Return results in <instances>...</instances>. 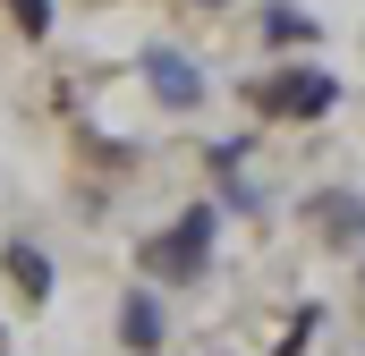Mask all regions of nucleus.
<instances>
[{"label": "nucleus", "mask_w": 365, "mask_h": 356, "mask_svg": "<svg viewBox=\"0 0 365 356\" xmlns=\"http://www.w3.org/2000/svg\"><path fill=\"white\" fill-rule=\"evenodd\" d=\"M221 204L212 195H195V204H179L162 229H145L136 246H128V263H136V280L145 288H162V297H179V288H204L212 280V255H221Z\"/></svg>", "instance_id": "nucleus-1"}, {"label": "nucleus", "mask_w": 365, "mask_h": 356, "mask_svg": "<svg viewBox=\"0 0 365 356\" xmlns=\"http://www.w3.org/2000/svg\"><path fill=\"white\" fill-rule=\"evenodd\" d=\"M238 102L255 110V127H323V119L349 102V85H340V68H323V60H264V68L238 85Z\"/></svg>", "instance_id": "nucleus-2"}, {"label": "nucleus", "mask_w": 365, "mask_h": 356, "mask_svg": "<svg viewBox=\"0 0 365 356\" xmlns=\"http://www.w3.org/2000/svg\"><path fill=\"white\" fill-rule=\"evenodd\" d=\"M136 85L153 93V110H162V119H195V110L212 102V68H204L187 43L162 34V43H145V51H136Z\"/></svg>", "instance_id": "nucleus-3"}, {"label": "nucleus", "mask_w": 365, "mask_h": 356, "mask_svg": "<svg viewBox=\"0 0 365 356\" xmlns=\"http://www.w3.org/2000/svg\"><path fill=\"white\" fill-rule=\"evenodd\" d=\"M297 229H306L314 246H331V255H357L365 246V187H340V178L306 187V195H297Z\"/></svg>", "instance_id": "nucleus-4"}, {"label": "nucleus", "mask_w": 365, "mask_h": 356, "mask_svg": "<svg viewBox=\"0 0 365 356\" xmlns=\"http://www.w3.org/2000/svg\"><path fill=\"white\" fill-rule=\"evenodd\" d=\"M110 340H119L128 356H162L170 348V297L145 288V280H128L119 305H110Z\"/></svg>", "instance_id": "nucleus-5"}, {"label": "nucleus", "mask_w": 365, "mask_h": 356, "mask_svg": "<svg viewBox=\"0 0 365 356\" xmlns=\"http://www.w3.org/2000/svg\"><path fill=\"white\" fill-rule=\"evenodd\" d=\"M0 280H9V297H17V314H43L51 297H60V263H51V246L43 238H0Z\"/></svg>", "instance_id": "nucleus-6"}, {"label": "nucleus", "mask_w": 365, "mask_h": 356, "mask_svg": "<svg viewBox=\"0 0 365 356\" xmlns=\"http://www.w3.org/2000/svg\"><path fill=\"white\" fill-rule=\"evenodd\" d=\"M255 43H264V60H314L323 17L297 9V0H255Z\"/></svg>", "instance_id": "nucleus-7"}, {"label": "nucleus", "mask_w": 365, "mask_h": 356, "mask_svg": "<svg viewBox=\"0 0 365 356\" xmlns=\"http://www.w3.org/2000/svg\"><path fill=\"white\" fill-rule=\"evenodd\" d=\"M323 314H331L323 297H297V305H289V323L272 331V356H314V340H323Z\"/></svg>", "instance_id": "nucleus-8"}, {"label": "nucleus", "mask_w": 365, "mask_h": 356, "mask_svg": "<svg viewBox=\"0 0 365 356\" xmlns=\"http://www.w3.org/2000/svg\"><path fill=\"white\" fill-rule=\"evenodd\" d=\"M0 17H9V34H17L26 51H43V43L60 34V0H0Z\"/></svg>", "instance_id": "nucleus-9"}, {"label": "nucleus", "mask_w": 365, "mask_h": 356, "mask_svg": "<svg viewBox=\"0 0 365 356\" xmlns=\"http://www.w3.org/2000/svg\"><path fill=\"white\" fill-rule=\"evenodd\" d=\"M212 204H221V221H264V212H272V187H264V178H212Z\"/></svg>", "instance_id": "nucleus-10"}, {"label": "nucleus", "mask_w": 365, "mask_h": 356, "mask_svg": "<svg viewBox=\"0 0 365 356\" xmlns=\"http://www.w3.org/2000/svg\"><path fill=\"white\" fill-rule=\"evenodd\" d=\"M247 153H255V136H212V145H204V178H238Z\"/></svg>", "instance_id": "nucleus-11"}, {"label": "nucleus", "mask_w": 365, "mask_h": 356, "mask_svg": "<svg viewBox=\"0 0 365 356\" xmlns=\"http://www.w3.org/2000/svg\"><path fill=\"white\" fill-rule=\"evenodd\" d=\"M179 9H195V17H221V9H238V0H179Z\"/></svg>", "instance_id": "nucleus-12"}]
</instances>
